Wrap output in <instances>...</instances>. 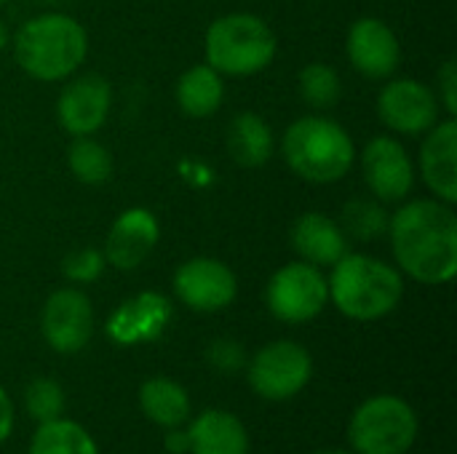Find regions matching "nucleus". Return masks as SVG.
Listing matches in <instances>:
<instances>
[{
  "label": "nucleus",
  "mask_w": 457,
  "mask_h": 454,
  "mask_svg": "<svg viewBox=\"0 0 457 454\" xmlns=\"http://www.w3.org/2000/svg\"><path fill=\"white\" fill-rule=\"evenodd\" d=\"M399 268L428 286L453 281L457 273V217L445 201H412L388 222Z\"/></svg>",
  "instance_id": "1"
},
{
  "label": "nucleus",
  "mask_w": 457,
  "mask_h": 454,
  "mask_svg": "<svg viewBox=\"0 0 457 454\" xmlns=\"http://www.w3.org/2000/svg\"><path fill=\"white\" fill-rule=\"evenodd\" d=\"M88 54L86 29L67 13H40L27 19L13 35V56L35 80L70 78Z\"/></svg>",
  "instance_id": "2"
},
{
  "label": "nucleus",
  "mask_w": 457,
  "mask_h": 454,
  "mask_svg": "<svg viewBox=\"0 0 457 454\" xmlns=\"http://www.w3.org/2000/svg\"><path fill=\"white\" fill-rule=\"evenodd\" d=\"M329 297L353 321H378L399 305L404 281L399 270L367 254H345L332 265Z\"/></svg>",
  "instance_id": "3"
},
{
  "label": "nucleus",
  "mask_w": 457,
  "mask_h": 454,
  "mask_svg": "<svg viewBox=\"0 0 457 454\" xmlns=\"http://www.w3.org/2000/svg\"><path fill=\"white\" fill-rule=\"evenodd\" d=\"M281 153L300 179L316 185L343 179L356 161V147L348 131L324 115H305L295 120L284 134Z\"/></svg>",
  "instance_id": "4"
},
{
  "label": "nucleus",
  "mask_w": 457,
  "mask_h": 454,
  "mask_svg": "<svg viewBox=\"0 0 457 454\" xmlns=\"http://www.w3.org/2000/svg\"><path fill=\"white\" fill-rule=\"evenodd\" d=\"M276 56V35L254 13H228L206 32V59L220 75L262 72Z\"/></svg>",
  "instance_id": "5"
},
{
  "label": "nucleus",
  "mask_w": 457,
  "mask_h": 454,
  "mask_svg": "<svg viewBox=\"0 0 457 454\" xmlns=\"http://www.w3.org/2000/svg\"><path fill=\"white\" fill-rule=\"evenodd\" d=\"M356 454H407L418 439V415L399 396L367 399L348 428Z\"/></svg>",
  "instance_id": "6"
},
{
  "label": "nucleus",
  "mask_w": 457,
  "mask_h": 454,
  "mask_svg": "<svg viewBox=\"0 0 457 454\" xmlns=\"http://www.w3.org/2000/svg\"><path fill=\"white\" fill-rule=\"evenodd\" d=\"M268 310L284 324H305L329 302V284L316 265L289 262L273 273L265 289Z\"/></svg>",
  "instance_id": "7"
},
{
  "label": "nucleus",
  "mask_w": 457,
  "mask_h": 454,
  "mask_svg": "<svg viewBox=\"0 0 457 454\" xmlns=\"http://www.w3.org/2000/svg\"><path fill=\"white\" fill-rule=\"evenodd\" d=\"M313 375L311 353L289 340L265 345L249 364V383L257 396L268 401H287L297 396Z\"/></svg>",
  "instance_id": "8"
},
{
  "label": "nucleus",
  "mask_w": 457,
  "mask_h": 454,
  "mask_svg": "<svg viewBox=\"0 0 457 454\" xmlns=\"http://www.w3.org/2000/svg\"><path fill=\"white\" fill-rule=\"evenodd\" d=\"M40 332L56 353L83 351L94 334V308L88 297L72 286L54 292L43 305Z\"/></svg>",
  "instance_id": "9"
},
{
  "label": "nucleus",
  "mask_w": 457,
  "mask_h": 454,
  "mask_svg": "<svg viewBox=\"0 0 457 454\" xmlns=\"http://www.w3.org/2000/svg\"><path fill=\"white\" fill-rule=\"evenodd\" d=\"M380 120L399 134H426L439 123V96L420 80L399 78L391 80L378 96Z\"/></svg>",
  "instance_id": "10"
},
{
  "label": "nucleus",
  "mask_w": 457,
  "mask_h": 454,
  "mask_svg": "<svg viewBox=\"0 0 457 454\" xmlns=\"http://www.w3.org/2000/svg\"><path fill=\"white\" fill-rule=\"evenodd\" d=\"M238 281L233 270L212 257H195L174 273V294L198 313H214L236 300Z\"/></svg>",
  "instance_id": "11"
},
{
  "label": "nucleus",
  "mask_w": 457,
  "mask_h": 454,
  "mask_svg": "<svg viewBox=\"0 0 457 454\" xmlns=\"http://www.w3.org/2000/svg\"><path fill=\"white\" fill-rule=\"evenodd\" d=\"M110 104H112L110 83L96 72H86L62 88L56 102V115L70 136H91L107 120Z\"/></svg>",
  "instance_id": "12"
},
{
  "label": "nucleus",
  "mask_w": 457,
  "mask_h": 454,
  "mask_svg": "<svg viewBox=\"0 0 457 454\" xmlns=\"http://www.w3.org/2000/svg\"><path fill=\"white\" fill-rule=\"evenodd\" d=\"M361 169L370 190L380 201H402L415 185V166L394 136H375L361 153Z\"/></svg>",
  "instance_id": "13"
},
{
  "label": "nucleus",
  "mask_w": 457,
  "mask_h": 454,
  "mask_svg": "<svg viewBox=\"0 0 457 454\" xmlns=\"http://www.w3.org/2000/svg\"><path fill=\"white\" fill-rule=\"evenodd\" d=\"M348 59L364 78L380 80L396 72L402 45L396 32L383 19L361 16L348 32Z\"/></svg>",
  "instance_id": "14"
},
{
  "label": "nucleus",
  "mask_w": 457,
  "mask_h": 454,
  "mask_svg": "<svg viewBox=\"0 0 457 454\" xmlns=\"http://www.w3.org/2000/svg\"><path fill=\"white\" fill-rule=\"evenodd\" d=\"M171 321V302L158 292H142L126 300L107 318V337L115 345H142L158 340Z\"/></svg>",
  "instance_id": "15"
},
{
  "label": "nucleus",
  "mask_w": 457,
  "mask_h": 454,
  "mask_svg": "<svg viewBox=\"0 0 457 454\" xmlns=\"http://www.w3.org/2000/svg\"><path fill=\"white\" fill-rule=\"evenodd\" d=\"M158 235L161 227L150 209H126L107 233V244L102 252L104 262L115 265L118 270H134L155 249Z\"/></svg>",
  "instance_id": "16"
},
{
  "label": "nucleus",
  "mask_w": 457,
  "mask_h": 454,
  "mask_svg": "<svg viewBox=\"0 0 457 454\" xmlns=\"http://www.w3.org/2000/svg\"><path fill=\"white\" fill-rule=\"evenodd\" d=\"M420 171L431 193L445 201H457V120L447 118L428 128V136L420 147Z\"/></svg>",
  "instance_id": "17"
},
{
  "label": "nucleus",
  "mask_w": 457,
  "mask_h": 454,
  "mask_svg": "<svg viewBox=\"0 0 457 454\" xmlns=\"http://www.w3.org/2000/svg\"><path fill=\"white\" fill-rule=\"evenodd\" d=\"M292 246L303 262L316 268H332L348 254V238L335 219L321 211L303 214L292 227Z\"/></svg>",
  "instance_id": "18"
},
{
  "label": "nucleus",
  "mask_w": 457,
  "mask_h": 454,
  "mask_svg": "<svg viewBox=\"0 0 457 454\" xmlns=\"http://www.w3.org/2000/svg\"><path fill=\"white\" fill-rule=\"evenodd\" d=\"M187 439L193 454H249V433L244 423L222 409L201 412L190 423Z\"/></svg>",
  "instance_id": "19"
},
{
  "label": "nucleus",
  "mask_w": 457,
  "mask_h": 454,
  "mask_svg": "<svg viewBox=\"0 0 457 454\" xmlns=\"http://www.w3.org/2000/svg\"><path fill=\"white\" fill-rule=\"evenodd\" d=\"M228 153L244 169H257L273 155V131L257 112H238L228 126Z\"/></svg>",
  "instance_id": "20"
},
{
  "label": "nucleus",
  "mask_w": 457,
  "mask_h": 454,
  "mask_svg": "<svg viewBox=\"0 0 457 454\" xmlns=\"http://www.w3.org/2000/svg\"><path fill=\"white\" fill-rule=\"evenodd\" d=\"M225 99L222 75L209 64H195L177 80V104L190 118H209Z\"/></svg>",
  "instance_id": "21"
},
{
  "label": "nucleus",
  "mask_w": 457,
  "mask_h": 454,
  "mask_svg": "<svg viewBox=\"0 0 457 454\" xmlns=\"http://www.w3.org/2000/svg\"><path fill=\"white\" fill-rule=\"evenodd\" d=\"M139 404L147 420H153L161 428H182L190 420L187 391L169 377L147 380L139 391Z\"/></svg>",
  "instance_id": "22"
},
{
  "label": "nucleus",
  "mask_w": 457,
  "mask_h": 454,
  "mask_svg": "<svg viewBox=\"0 0 457 454\" xmlns=\"http://www.w3.org/2000/svg\"><path fill=\"white\" fill-rule=\"evenodd\" d=\"M27 454H99V450L86 428L59 417L51 423H40Z\"/></svg>",
  "instance_id": "23"
},
{
  "label": "nucleus",
  "mask_w": 457,
  "mask_h": 454,
  "mask_svg": "<svg viewBox=\"0 0 457 454\" xmlns=\"http://www.w3.org/2000/svg\"><path fill=\"white\" fill-rule=\"evenodd\" d=\"M388 222H391V217L378 201L353 198V201H348L343 206V214H340L337 225L345 233V238L370 244V241H378L380 235L388 233Z\"/></svg>",
  "instance_id": "24"
},
{
  "label": "nucleus",
  "mask_w": 457,
  "mask_h": 454,
  "mask_svg": "<svg viewBox=\"0 0 457 454\" xmlns=\"http://www.w3.org/2000/svg\"><path fill=\"white\" fill-rule=\"evenodd\" d=\"M67 166L83 185H102L112 174V158L104 144L91 136H75L67 147Z\"/></svg>",
  "instance_id": "25"
},
{
  "label": "nucleus",
  "mask_w": 457,
  "mask_h": 454,
  "mask_svg": "<svg viewBox=\"0 0 457 454\" xmlns=\"http://www.w3.org/2000/svg\"><path fill=\"white\" fill-rule=\"evenodd\" d=\"M297 86H300V96L316 110L335 107L340 94H343L340 75L329 64H321V62H313V64L303 67L300 78H297Z\"/></svg>",
  "instance_id": "26"
},
{
  "label": "nucleus",
  "mask_w": 457,
  "mask_h": 454,
  "mask_svg": "<svg viewBox=\"0 0 457 454\" xmlns=\"http://www.w3.org/2000/svg\"><path fill=\"white\" fill-rule=\"evenodd\" d=\"M24 407H27L29 417L37 420V425L59 420L64 412V391L59 388V383H54L48 377H37L24 391Z\"/></svg>",
  "instance_id": "27"
},
{
  "label": "nucleus",
  "mask_w": 457,
  "mask_h": 454,
  "mask_svg": "<svg viewBox=\"0 0 457 454\" xmlns=\"http://www.w3.org/2000/svg\"><path fill=\"white\" fill-rule=\"evenodd\" d=\"M104 270V254L99 249H78L64 257L62 273L72 284H94Z\"/></svg>",
  "instance_id": "28"
},
{
  "label": "nucleus",
  "mask_w": 457,
  "mask_h": 454,
  "mask_svg": "<svg viewBox=\"0 0 457 454\" xmlns=\"http://www.w3.org/2000/svg\"><path fill=\"white\" fill-rule=\"evenodd\" d=\"M206 359L217 372H225V375H233L246 364V353L236 340H214L206 351Z\"/></svg>",
  "instance_id": "29"
},
{
  "label": "nucleus",
  "mask_w": 457,
  "mask_h": 454,
  "mask_svg": "<svg viewBox=\"0 0 457 454\" xmlns=\"http://www.w3.org/2000/svg\"><path fill=\"white\" fill-rule=\"evenodd\" d=\"M436 83H439V94H442V104L445 110L450 112V118H455L457 112V62L455 59H447L436 75Z\"/></svg>",
  "instance_id": "30"
},
{
  "label": "nucleus",
  "mask_w": 457,
  "mask_h": 454,
  "mask_svg": "<svg viewBox=\"0 0 457 454\" xmlns=\"http://www.w3.org/2000/svg\"><path fill=\"white\" fill-rule=\"evenodd\" d=\"M11 431H13V404L8 393L0 388V444L11 436Z\"/></svg>",
  "instance_id": "31"
},
{
  "label": "nucleus",
  "mask_w": 457,
  "mask_h": 454,
  "mask_svg": "<svg viewBox=\"0 0 457 454\" xmlns=\"http://www.w3.org/2000/svg\"><path fill=\"white\" fill-rule=\"evenodd\" d=\"M166 450H169L171 454L190 452L187 431H182V428H169V433H166Z\"/></svg>",
  "instance_id": "32"
},
{
  "label": "nucleus",
  "mask_w": 457,
  "mask_h": 454,
  "mask_svg": "<svg viewBox=\"0 0 457 454\" xmlns=\"http://www.w3.org/2000/svg\"><path fill=\"white\" fill-rule=\"evenodd\" d=\"M8 45V29H5V24L0 21V51Z\"/></svg>",
  "instance_id": "33"
},
{
  "label": "nucleus",
  "mask_w": 457,
  "mask_h": 454,
  "mask_svg": "<svg viewBox=\"0 0 457 454\" xmlns=\"http://www.w3.org/2000/svg\"><path fill=\"white\" fill-rule=\"evenodd\" d=\"M319 454H351V452H340V450H332V452H319Z\"/></svg>",
  "instance_id": "34"
},
{
  "label": "nucleus",
  "mask_w": 457,
  "mask_h": 454,
  "mask_svg": "<svg viewBox=\"0 0 457 454\" xmlns=\"http://www.w3.org/2000/svg\"><path fill=\"white\" fill-rule=\"evenodd\" d=\"M0 3H8V0H0Z\"/></svg>",
  "instance_id": "35"
}]
</instances>
